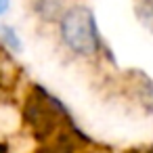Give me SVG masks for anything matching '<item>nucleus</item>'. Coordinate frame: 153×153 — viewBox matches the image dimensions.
I'll use <instances>...</instances> for the list:
<instances>
[{
    "label": "nucleus",
    "mask_w": 153,
    "mask_h": 153,
    "mask_svg": "<svg viewBox=\"0 0 153 153\" xmlns=\"http://www.w3.org/2000/svg\"><path fill=\"white\" fill-rule=\"evenodd\" d=\"M9 11V0H0V15Z\"/></svg>",
    "instance_id": "5"
},
{
    "label": "nucleus",
    "mask_w": 153,
    "mask_h": 153,
    "mask_svg": "<svg viewBox=\"0 0 153 153\" xmlns=\"http://www.w3.org/2000/svg\"><path fill=\"white\" fill-rule=\"evenodd\" d=\"M61 38L69 51L92 57L101 51V36L94 15L86 7H71L61 17Z\"/></svg>",
    "instance_id": "1"
},
{
    "label": "nucleus",
    "mask_w": 153,
    "mask_h": 153,
    "mask_svg": "<svg viewBox=\"0 0 153 153\" xmlns=\"http://www.w3.org/2000/svg\"><path fill=\"white\" fill-rule=\"evenodd\" d=\"M36 13H40L44 19H59L61 0H36Z\"/></svg>",
    "instance_id": "3"
},
{
    "label": "nucleus",
    "mask_w": 153,
    "mask_h": 153,
    "mask_svg": "<svg viewBox=\"0 0 153 153\" xmlns=\"http://www.w3.org/2000/svg\"><path fill=\"white\" fill-rule=\"evenodd\" d=\"M2 38H4V42H7V44H11V48H13V51H19V48H21L19 40H17V36H15V32H13L11 27H4V30H2Z\"/></svg>",
    "instance_id": "4"
},
{
    "label": "nucleus",
    "mask_w": 153,
    "mask_h": 153,
    "mask_svg": "<svg viewBox=\"0 0 153 153\" xmlns=\"http://www.w3.org/2000/svg\"><path fill=\"white\" fill-rule=\"evenodd\" d=\"M59 113H63V107L57 103V99L48 97L46 92H42V97L30 99L25 107V117L40 136L53 134L59 122Z\"/></svg>",
    "instance_id": "2"
}]
</instances>
